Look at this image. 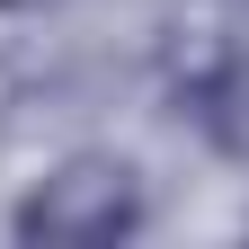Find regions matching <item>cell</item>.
<instances>
[{
	"instance_id": "3957f363",
	"label": "cell",
	"mask_w": 249,
	"mask_h": 249,
	"mask_svg": "<svg viewBox=\"0 0 249 249\" xmlns=\"http://www.w3.org/2000/svg\"><path fill=\"white\" fill-rule=\"evenodd\" d=\"M0 9H53V0H0Z\"/></svg>"
},
{
	"instance_id": "7a4b0ae2",
	"label": "cell",
	"mask_w": 249,
	"mask_h": 249,
	"mask_svg": "<svg viewBox=\"0 0 249 249\" xmlns=\"http://www.w3.org/2000/svg\"><path fill=\"white\" fill-rule=\"evenodd\" d=\"M196 124H205V142H213V151L249 160V45L223 53V62L196 80Z\"/></svg>"
},
{
	"instance_id": "6da1fadb",
	"label": "cell",
	"mask_w": 249,
	"mask_h": 249,
	"mask_svg": "<svg viewBox=\"0 0 249 249\" xmlns=\"http://www.w3.org/2000/svg\"><path fill=\"white\" fill-rule=\"evenodd\" d=\"M9 231L27 249H116L142 231V169L116 151H71L62 169H45L18 196Z\"/></svg>"
}]
</instances>
